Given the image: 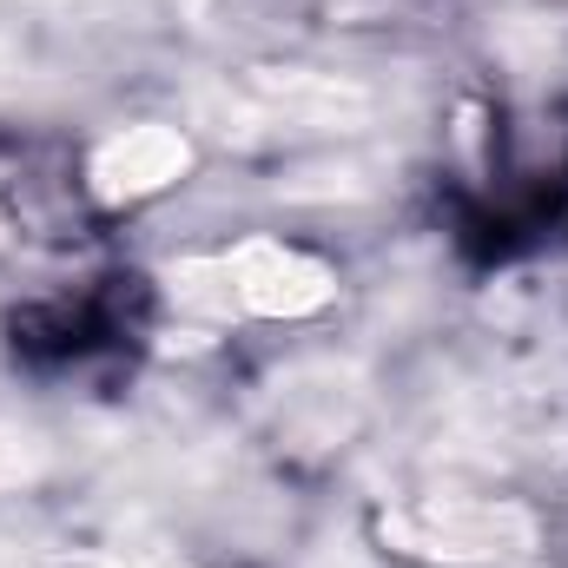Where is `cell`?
I'll return each instance as SVG.
<instances>
[{"label":"cell","mask_w":568,"mask_h":568,"mask_svg":"<svg viewBox=\"0 0 568 568\" xmlns=\"http://www.w3.org/2000/svg\"><path fill=\"white\" fill-rule=\"evenodd\" d=\"M185 159H192L185 133H172V126H126V133H113L93 152V192L100 199H145V192L172 185L185 172Z\"/></svg>","instance_id":"5b68a950"},{"label":"cell","mask_w":568,"mask_h":568,"mask_svg":"<svg viewBox=\"0 0 568 568\" xmlns=\"http://www.w3.org/2000/svg\"><path fill=\"white\" fill-rule=\"evenodd\" d=\"M47 463H53V443H47L40 429L20 424V417H0V489L33 483Z\"/></svg>","instance_id":"8992f818"},{"label":"cell","mask_w":568,"mask_h":568,"mask_svg":"<svg viewBox=\"0 0 568 568\" xmlns=\"http://www.w3.org/2000/svg\"><path fill=\"white\" fill-rule=\"evenodd\" d=\"M377 536L404 556H429V562H516L542 542L536 516L516 496H404L377 516Z\"/></svg>","instance_id":"3957f363"},{"label":"cell","mask_w":568,"mask_h":568,"mask_svg":"<svg viewBox=\"0 0 568 568\" xmlns=\"http://www.w3.org/2000/svg\"><path fill=\"white\" fill-rule=\"evenodd\" d=\"M377 93L351 73H239L199 93V120L219 140H311L371 126Z\"/></svg>","instance_id":"6da1fadb"},{"label":"cell","mask_w":568,"mask_h":568,"mask_svg":"<svg viewBox=\"0 0 568 568\" xmlns=\"http://www.w3.org/2000/svg\"><path fill=\"white\" fill-rule=\"evenodd\" d=\"M53 568H185V562H172V556H159V549H133V542H100V549L60 556Z\"/></svg>","instance_id":"52a82bcc"},{"label":"cell","mask_w":568,"mask_h":568,"mask_svg":"<svg viewBox=\"0 0 568 568\" xmlns=\"http://www.w3.org/2000/svg\"><path fill=\"white\" fill-rule=\"evenodd\" d=\"M265 410H272V429L284 443L324 449V443L351 436L357 410H364V384H357L351 364H297V371H284L272 384Z\"/></svg>","instance_id":"277c9868"},{"label":"cell","mask_w":568,"mask_h":568,"mask_svg":"<svg viewBox=\"0 0 568 568\" xmlns=\"http://www.w3.org/2000/svg\"><path fill=\"white\" fill-rule=\"evenodd\" d=\"M172 297L212 317H304L331 304V272L291 245L252 239L239 252L172 265Z\"/></svg>","instance_id":"7a4b0ae2"},{"label":"cell","mask_w":568,"mask_h":568,"mask_svg":"<svg viewBox=\"0 0 568 568\" xmlns=\"http://www.w3.org/2000/svg\"><path fill=\"white\" fill-rule=\"evenodd\" d=\"M0 568H13V556H7V549H0Z\"/></svg>","instance_id":"ba28073f"}]
</instances>
